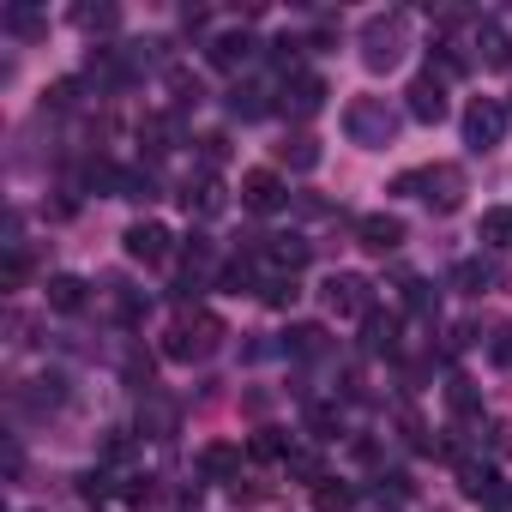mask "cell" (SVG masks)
Instances as JSON below:
<instances>
[{"label":"cell","mask_w":512,"mask_h":512,"mask_svg":"<svg viewBox=\"0 0 512 512\" xmlns=\"http://www.w3.org/2000/svg\"><path fill=\"white\" fill-rule=\"evenodd\" d=\"M482 512H512V482H500V488L482 500Z\"/></svg>","instance_id":"cell-39"},{"label":"cell","mask_w":512,"mask_h":512,"mask_svg":"<svg viewBox=\"0 0 512 512\" xmlns=\"http://www.w3.org/2000/svg\"><path fill=\"white\" fill-rule=\"evenodd\" d=\"M266 109H272V103H266L260 85H235V91H229V115H241V121H260Z\"/></svg>","instance_id":"cell-22"},{"label":"cell","mask_w":512,"mask_h":512,"mask_svg":"<svg viewBox=\"0 0 512 512\" xmlns=\"http://www.w3.org/2000/svg\"><path fill=\"white\" fill-rule=\"evenodd\" d=\"M506 121H512V115H506L494 97H476V103L464 109V145H470V151H494V145L506 139Z\"/></svg>","instance_id":"cell-3"},{"label":"cell","mask_w":512,"mask_h":512,"mask_svg":"<svg viewBox=\"0 0 512 512\" xmlns=\"http://www.w3.org/2000/svg\"><path fill=\"white\" fill-rule=\"evenodd\" d=\"M175 422H181V410H175L169 398L145 392V404H139V428H145L151 440H169V434H175Z\"/></svg>","instance_id":"cell-14"},{"label":"cell","mask_w":512,"mask_h":512,"mask_svg":"<svg viewBox=\"0 0 512 512\" xmlns=\"http://www.w3.org/2000/svg\"><path fill=\"white\" fill-rule=\"evenodd\" d=\"M458 488H464L470 500H488V494L500 488V476H494L488 464H476V458H464V464H458Z\"/></svg>","instance_id":"cell-20"},{"label":"cell","mask_w":512,"mask_h":512,"mask_svg":"<svg viewBox=\"0 0 512 512\" xmlns=\"http://www.w3.org/2000/svg\"><path fill=\"white\" fill-rule=\"evenodd\" d=\"M404 109H410V121L440 127V121H446V85H440L434 73H422V79L410 85V103H404Z\"/></svg>","instance_id":"cell-10"},{"label":"cell","mask_w":512,"mask_h":512,"mask_svg":"<svg viewBox=\"0 0 512 512\" xmlns=\"http://www.w3.org/2000/svg\"><path fill=\"white\" fill-rule=\"evenodd\" d=\"M253 458H296V440H284L278 428H260V434H253Z\"/></svg>","instance_id":"cell-24"},{"label":"cell","mask_w":512,"mask_h":512,"mask_svg":"<svg viewBox=\"0 0 512 512\" xmlns=\"http://www.w3.org/2000/svg\"><path fill=\"white\" fill-rule=\"evenodd\" d=\"M205 61H211L217 73H241V67L253 61V37H247V31H217V37L205 43Z\"/></svg>","instance_id":"cell-9"},{"label":"cell","mask_w":512,"mask_h":512,"mask_svg":"<svg viewBox=\"0 0 512 512\" xmlns=\"http://www.w3.org/2000/svg\"><path fill=\"white\" fill-rule=\"evenodd\" d=\"M121 241H127V260H139V266H163L169 260V229L151 223V217H139Z\"/></svg>","instance_id":"cell-7"},{"label":"cell","mask_w":512,"mask_h":512,"mask_svg":"<svg viewBox=\"0 0 512 512\" xmlns=\"http://www.w3.org/2000/svg\"><path fill=\"white\" fill-rule=\"evenodd\" d=\"M488 356H494V368H512V326H500L488 338Z\"/></svg>","instance_id":"cell-35"},{"label":"cell","mask_w":512,"mask_h":512,"mask_svg":"<svg viewBox=\"0 0 512 512\" xmlns=\"http://www.w3.org/2000/svg\"><path fill=\"white\" fill-rule=\"evenodd\" d=\"M241 205H247L253 217H272V211L290 205V187H284L272 169H247V175H241Z\"/></svg>","instance_id":"cell-6"},{"label":"cell","mask_w":512,"mask_h":512,"mask_svg":"<svg viewBox=\"0 0 512 512\" xmlns=\"http://www.w3.org/2000/svg\"><path fill=\"white\" fill-rule=\"evenodd\" d=\"M506 115H512V109H506Z\"/></svg>","instance_id":"cell-42"},{"label":"cell","mask_w":512,"mask_h":512,"mask_svg":"<svg viewBox=\"0 0 512 512\" xmlns=\"http://www.w3.org/2000/svg\"><path fill=\"white\" fill-rule=\"evenodd\" d=\"M476 241H488V247H512V205H488L482 223H476Z\"/></svg>","instance_id":"cell-19"},{"label":"cell","mask_w":512,"mask_h":512,"mask_svg":"<svg viewBox=\"0 0 512 512\" xmlns=\"http://www.w3.org/2000/svg\"><path fill=\"white\" fill-rule=\"evenodd\" d=\"M404 308H416V314H434V290H428L422 278H410V284H404Z\"/></svg>","instance_id":"cell-34"},{"label":"cell","mask_w":512,"mask_h":512,"mask_svg":"<svg viewBox=\"0 0 512 512\" xmlns=\"http://www.w3.org/2000/svg\"><path fill=\"white\" fill-rule=\"evenodd\" d=\"M290 356H326V326H290Z\"/></svg>","instance_id":"cell-26"},{"label":"cell","mask_w":512,"mask_h":512,"mask_svg":"<svg viewBox=\"0 0 512 512\" xmlns=\"http://www.w3.org/2000/svg\"><path fill=\"white\" fill-rule=\"evenodd\" d=\"M452 284H464V290H470V296H482V290H488V284H494V266H482V260H464V266H458V272H452Z\"/></svg>","instance_id":"cell-29"},{"label":"cell","mask_w":512,"mask_h":512,"mask_svg":"<svg viewBox=\"0 0 512 512\" xmlns=\"http://www.w3.org/2000/svg\"><path fill=\"white\" fill-rule=\"evenodd\" d=\"M284 109H290V115H320V109H326V79H320V73H296V79L284 85Z\"/></svg>","instance_id":"cell-12"},{"label":"cell","mask_w":512,"mask_h":512,"mask_svg":"<svg viewBox=\"0 0 512 512\" xmlns=\"http://www.w3.org/2000/svg\"><path fill=\"white\" fill-rule=\"evenodd\" d=\"M79 103V79H61V85H49V109H73Z\"/></svg>","instance_id":"cell-36"},{"label":"cell","mask_w":512,"mask_h":512,"mask_svg":"<svg viewBox=\"0 0 512 512\" xmlns=\"http://www.w3.org/2000/svg\"><path fill=\"white\" fill-rule=\"evenodd\" d=\"M199 476L205 482H229V476H241V446H229V440H211V446H199Z\"/></svg>","instance_id":"cell-13"},{"label":"cell","mask_w":512,"mask_h":512,"mask_svg":"<svg viewBox=\"0 0 512 512\" xmlns=\"http://www.w3.org/2000/svg\"><path fill=\"white\" fill-rule=\"evenodd\" d=\"M181 205H187V211H199V217H217V211H223V181H217V175H199V181H187Z\"/></svg>","instance_id":"cell-15"},{"label":"cell","mask_w":512,"mask_h":512,"mask_svg":"<svg viewBox=\"0 0 512 512\" xmlns=\"http://www.w3.org/2000/svg\"><path fill=\"white\" fill-rule=\"evenodd\" d=\"M290 470H296L302 482H326V470H320V458H314V452H296V458H290Z\"/></svg>","instance_id":"cell-37"},{"label":"cell","mask_w":512,"mask_h":512,"mask_svg":"<svg viewBox=\"0 0 512 512\" xmlns=\"http://www.w3.org/2000/svg\"><path fill=\"white\" fill-rule=\"evenodd\" d=\"M362 344H368V356H392V350H398V320L374 308V314L362 320Z\"/></svg>","instance_id":"cell-16"},{"label":"cell","mask_w":512,"mask_h":512,"mask_svg":"<svg viewBox=\"0 0 512 512\" xmlns=\"http://www.w3.org/2000/svg\"><path fill=\"white\" fill-rule=\"evenodd\" d=\"M25 284V247L7 241V266H0V290H19Z\"/></svg>","instance_id":"cell-32"},{"label":"cell","mask_w":512,"mask_h":512,"mask_svg":"<svg viewBox=\"0 0 512 512\" xmlns=\"http://www.w3.org/2000/svg\"><path fill=\"white\" fill-rule=\"evenodd\" d=\"M380 494H410V476H380Z\"/></svg>","instance_id":"cell-41"},{"label":"cell","mask_w":512,"mask_h":512,"mask_svg":"<svg viewBox=\"0 0 512 512\" xmlns=\"http://www.w3.org/2000/svg\"><path fill=\"white\" fill-rule=\"evenodd\" d=\"M356 241H362L368 253H398V247H404V217L368 211V217H356Z\"/></svg>","instance_id":"cell-8"},{"label":"cell","mask_w":512,"mask_h":512,"mask_svg":"<svg viewBox=\"0 0 512 512\" xmlns=\"http://www.w3.org/2000/svg\"><path fill=\"white\" fill-rule=\"evenodd\" d=\"M121 199H133V205H151V199H157V181H151L145 169H121Z\"/></svg>","instance_id":"cell-25"},{"label":"cell","mask_w":512,"mask_h":512,"mask_svg":"<svg viewBox=\"0 0 512 512\" xmlns=\"http://www.w3.org/2000/svg\"><path fill=\"white\" fill-rule=\"evenodd\" d=\"M326 308L344 314V320H368V314H374V290H368V278H356V272H332V278H326Z\"/></svg>","instance_id":"cell-5"},{"label":"cell","mask_w":512,"mask_h":512,"mask_svg":"<svg viewBox=\"0 0 512 512\" xmlns=\"http://www.w3.org/2000/svg\"><path fill=\"white\" fill-rule=\"evenodd\" d=\"M446 404H452V416H476V404H482V398H476V386L458 374V380H446Z\"/></svg>","instance_id":"cell-30"},{"label":"cell","mask_w":512,"mask_h":512,"mask_svg":"<svg viewBox=\"0 0 512 512\" xmlns=\"http://www.w3.org/2000/svg\"><path fill=\"white\" fill-rule=\"evenodd\" d=\"M314 506H320V512H350V506H356V488L338 482V476H326V482H314Z\"/></svg>","instance_id":"cell-21"},{"label":"cell","mask_w":512,"mask_h":512,"mask_svg":"<svg viewBox=\"0 0 512 512\" xmlns=\"http://www.w3.org/2000/svg\"><path fill=\"white\" fill-rule=\"evenodd\" d=\"M308 428H314V434H332V428H338V410H332V404H314V410H308Z\"/></svg>","instance_id":"cell-38"},{"label":"cell","mask_w":512,"mask_h":512,"mask_svg":"<svg viewBox=\"0 0 512 512\" xmlns=\"http://www.w3.org/2000/svg\"><path fill=\"white\" fill-rule=\"evenodd\" d=\"M217 338H223V320H217V314L181 308V314L169 320V332H163V356H169V362H205V356L217 350Z\"/></svg>","instance_id":"cell-1"},{"label":"cell","mask_w":512,"mask_h":512,"mask_svg":"<svg viewBox=\"0 0 512 512\" xmlns=\"http://www.w3.org/2000/svg\"><path fill=\"white\" fill-rule=\"evenodd\" d=\"M362 61H368L374 73H392V67L404 61V19H374L368 37H362Z\"/></svg>","instance_id":"cell-4"},{"label":"cell","mask_w":512,"mask_h":512,"mask_svg":"<svg viewBox=\"0 0 512 512\" xmlns=\"http://www.w3.org/2000/svg\"><path fill=\"white\" fill-rule=\"evenodd\" d=\"M398 127H404V115H398L386 97H350V109H344V133H350V145H362V151H386V145L398 139Z\"/></svg>","instance_id":"cell-2"},{"label":"cell","mask_w":512,"mask_h":512,"mask_svg":"<svg viewBox=\"0 0 512 512\" xmlns=\"http://www.w3.org/2000/svg\"><path fill=\"white\" fill-rule=\"evenodd\" d=\"M73 25H79V31H115L121 13H115V7H73Z\"/></svg>","instance_id":"cell-27"},{"label":"cell","mask_w":512,"mask_h":512,"mask_svg":"<svg viewBox=\"0 0 512 512\" xmlns=\"http://www.w3.org/2000/svg\"><path fill=\"white\" fill-rule=\"evenodd\" d=\"M422 199H434L440 211H458V199H464V169H452V163L422 169Z\"/></svg>","instance_id":"cell-11"},{"label":"cell","mask_w":512,"mask_h":512,"mask_svg":"<svg viewBox=\"0 0 512 512\" xmlns=\"http://www.w3.org/2000/svg\"><path fill=\"white\" fill-rule=\"evenodd\" d=\"M85 73H91V79H97L103 91H115V85H127V79H133V67H127V61H121L115 49H97V55L85 61Z\"/></svg>","instance_id":"cell-17"},{"label":"cell","mask_w":512,"mask_h":512,"mask_svg":"<svg viewBox=\"0 0 512 512\" xmlns=\"http://www.w3.org/2000/svg\"><path fill=\"white\" fill-rule=\"evenodd\" d=\"M199 145H205V163H223V133H205Z\"/></svg>","instance_id":"cell-40"},{"label":"cell","mask_w":512,"mask_h":512,"mask_svg":"<svg viewBox=\"0 0 512 512\" xmlns=\"http://www.w3.org/2000/svg\"><path fill=\"white\" fill-rule=\"evenodd\" d=\"M169 91H175V103H199V79L187 67H169Z\"/></svg>","instance_id":"cell-33"},{"label":"cell","mask_w":512,"mask_h":512,"mask_svg":"<svg viewBox=\"0 0 512 512\" xmlns=\"http://www.w3.org/2000/svg\"><path fill=\"white\" fill-rule=\"evenodd\" d=\"M49 308H55V314H79V308H85V278L55 272V278H49Z\"/></svg>","instance_id":"cell-18"},{"label":"cell","mask_w":512,"mask_h":512,"mask_svg":"<svg viewBox=\"0 0 512 512\" xmlns=\"http://www.w3.org/2000/svg\"><path fill=\"white\" fill-rule=\"evenodd\" d=\"M7 31H13V37H31V43H37V37H43L49 25H43V19H37L31 7H7Z\"/></svg>","instance_id":"cell-31"},{"label":"cell","mask_w":512,"mask_h":512,"mask_svg":"<svg viewBox=\"0 0 512 512\" xmlns=\"http://www.w3.org/2000/svg\"><path fill=\"white\" fill-rule=\"evenodd\" d=\"M278 151H284L290 169H314V163H320V139H314V133H296V139H284Z\"/></svg>","instance_id":"cell-23"},{"label":"cell","mask_w":512,"mask_h":512,"mask_svg":"<svg viewBox=\"0 0 512 512\" xmlns=\"http://www.w3.org/2000/svg\"><path fill=\"white\" fill-rule=\"evenodd\" d=\"M139 139H145V151H151V157H163V151H169V139H175V115L145 121V133H139Z\"/></svg>","instance_id":"cell-28"}]
</instances>
